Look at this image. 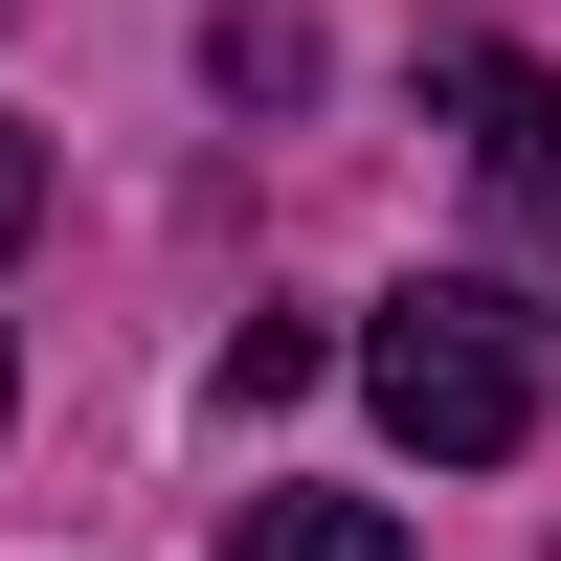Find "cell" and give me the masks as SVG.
Masks as SVG:
<instances>
[{
    "label": "cell",
    "instance_id": "cell-1",
    "mask_svg": "<svg viewBox=\"0 0 561 561\" xmlns=\"http://www.w3.org/2000/svg\"><path fill=\"white\" fill-rule=\"evenodd\" d=\"M359 382H382V427L427 472H494V449H539V314L472 293V270H427V293L359 314Z\"/></svg>",
    "mask_w": 561,
    "mask_h": 561
},
{
    "label": "cell",
    "instance_id": "cell-2",
    "mask_svg": "<svg viewBox=\"0 0 561 561\" xmlns=\"http://www.w3.org/2000/svg\"><path fill=\"white\" fill-rule=\"evenodd\" d=\"M427 113L472 135L494 203H561V68H539V45H472V23H449V45H427Z\"/></svg>",
    "mask_w": 561,
    "mask_h": 561
},
{
    "label": "cell",
    "instance_id": "cell-3",
    "mask_svg": "<svg viewBox=\"0 0 561 561\" xmlns=\"http://www.w3.org/2000/svg\"><path fill=\"white\" fill-rule=\"evenodd\" d=\"M225 561H404L359 494H225Z\"/></svg>",
    "mask_w": 561,
    "mask_h": 561
},
{
    "label": "cell",
    "instance_id": "cell-4",
    "mask_svg": "<svg viewBox=\"0 0 561 561\" xmlns=\"http://www.w3.org/2000/svg\"><path fill=\"white\" fill-rule=\"evenodd\" d=\"M23 225H45V135L0 113V248H23Z\"/></svg>",
    "mask_w": 561,
    "mask_h": 561
},
{
    "label": "cell",
    "instance_id": "cell-5",
    "mask_svg": "<svg viewBox=\"0 0 561 561\" xmlns=\"http://www.w3.org/2000/svg\"><path fill=\"white\" fill-rule=\"evenodd\" d=\"M0 404H23V382H0Z\"/></svg>",
    "mask_w": 561,
    "mask_h": 561
}]
</instances>
